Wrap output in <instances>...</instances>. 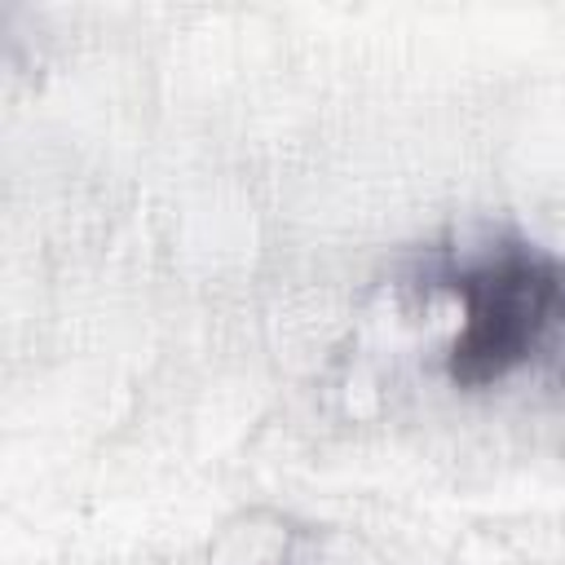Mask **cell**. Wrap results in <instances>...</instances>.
I'll use <instances>...</instances> for the list:
<instances>
[{
	"label": "cell",
	"mask_w": 565,
	"mask_h": 565,
	"mask_svg": "<svg viewBox=\"0 0 565 565\" xmlns=\"http://www.w3.org/2000/svg\"><path fill=\"white\" fill-rule=\"evenodd\" d=\"M446 287L463 300V327L446 353V371L463 388L512 375L565 322V260L521 238L486 247Z\"/></svg>",
	"instance_id": "1"
}]
</instances>
